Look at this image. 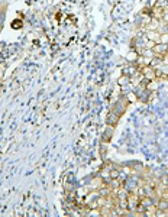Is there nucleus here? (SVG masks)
Returning <instances> with one entry per match:
<instances>
[{
  "instance_id": "nucleus-1",
  "label": "nucleus",
  "mask_w": 168,
  "mask_h": 217,
  "mask_svg": "<svg viewBox=\"0 0 168 217\" xmlns=\"http://www.w3.org/2000/svg\"><path fill=\"white\" fill-rule=\"evenodd\" d=\"M167 51H168V46L164 45V44H158V45L154 46V52H157V54H165Z\"/></svg>"
},
{
  "instance_id": "nucleus-2",
  "label": "nucleus",
  "mask_w": 168,
  "mask_h": 217,
  "mask_svg": "<svg viewBox=\"0 0 168 217\" xmlns=\"http://www.w3.org/2000/svg\"><path fill=\"white\" fill-rule=\"evenodd\" d=\"M22 26V23L19 22V20H13V23H12V28H20Z\"/></svg>"
},
{
  "instance_id": "nucleus-3",
  "label": "nucleus",
  "mask_w": 168,
  "mask_h": 217,
  "mask_svg": "<svg viewBox=\"0 0 168 217\" xmlns=\"http://www.w3.org/2000/svg\"><path fill=\"white\" fill-rule=\"evenodd\" d=\"M168 209V203H161V210H167Z\"/></svg>"
}]
</instances>
